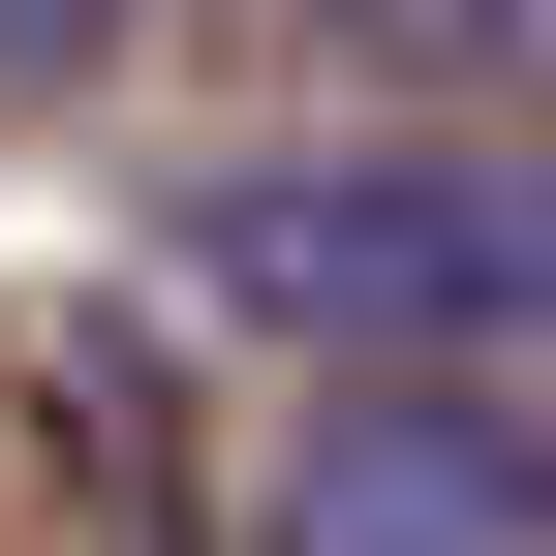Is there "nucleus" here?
Returning a JSON list of instances; mask_svg holds the SVG:
<instances>
[{
    "label": "nucleus",
    "instance_id": "f257e3e1",
    "mask_svg": "<svg viewBox=\"0 0 556 556\" xmlns=\"http://www.w3.org/2000/svg\"><path fill=\"white\" fill-rule=\"evenodd\" d=\"M186 278L340 371H556V186H495V155H278L186 217Z\"/></svg>",
    "mask_w": 556,
    "mask_h": 556
},
{
    "label": "nucleus",
    "instance_id": "f03ea898",
    "mask_svg": "<svg viewBox=\"0 0 556 556\" xmlns=\"http://www.w3.org/2000/svg\"><path fill=\"white\" fill-rule=\"evenodd\" d=\"M248 556H556V402L526 371H309L248 464Z\"/></svg>",
    "mask_w": 556,
    "mask_h": 556
},
{
    "label": "nucleus",
    "instance_id": "7ed1b4c3",
    "mask_svg": "<svg viewBox=\"0 0 556 556\" xmlns=\"http://www.w3.org/2000/svg\"><path fill=\"white\" fill-rule=\"evenodd\" d=\"M93 31H124V0H0V62H93Z\"/></svg>",
    "mask_w": 556,
    "mask_h": 556
},
{
    "label": "nucleus",
    "instance_id": "20e7f679",
    "mask_svg": "<svg viewBox=\"0 0 556 556\" xmlns=\"http://www.w3.org/2000/svg\"><path fill=\"white\" fill-rule=\"evenodd\" d=\"M340 31H495V0H340Z\"/></svg>",
    "mask_w": 556,
    "mask_h": 556
},
{
    "label": "nucleus",
    "instance_id": "39448f33",
    "mask_svg": "<svg viewBox=\"0 0 556 556\" xmlns=\"http://www.w3.org/2000/svg\"><path fill=\"white\" fill-rule=\"evenodd\" d=\"M495 62H526V93H556V0H495Z\"/></svg>",
    "mask_w": 556,
    "mask_h": 556
}]
</instances>
